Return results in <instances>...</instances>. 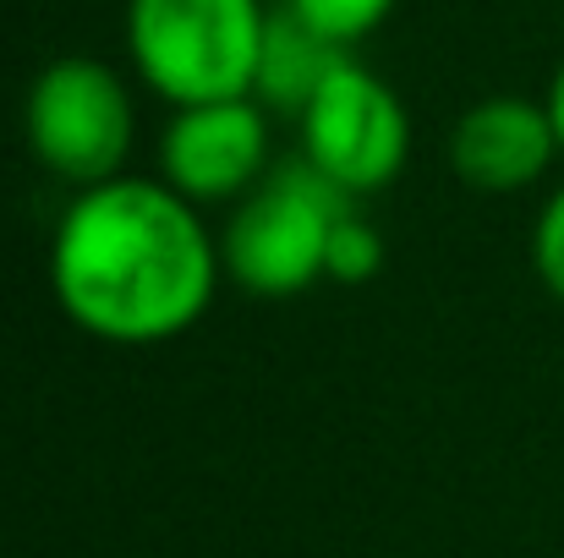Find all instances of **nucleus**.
<instances>
[{
	"label": "nucleus",
	"instance_id": "obj_12",
	"mask_svg": "<svg viewBox=\"0 0 564 558\" xmlns=\"http://www.w3.org/2000/svg\"><path fill=\"white\" fill-rule=\"evenodd\" d=\"M543 105H549V116H554V132H560V154H564V61L554 66V77H549V94H543Z\"/></svg>",
	"mask_w": 564,
	"mask_h": 558
},
{
	"label": "nucleus",
	"instance_id": "obj_11",
	"mask_svg": "<svg viewBox=\"0 0 564 558\" xmlns=\"http://www.w3.org/2000/svg\"><path fill=\"white\" fill-rule=\"evenodd\" d=\"M532 274L543 280V291L564 302V186L538 208L532 225Z\"/></svg>",
	"mask_w": 564,
	"mask_h": 558
},
{
	"label": "nucleus",
	"instance_id": "obj_5",
	"mask_svg": "<svg viewBox=\"0 0 564 558\" xmlns=\"http://www.w3.org/2000/svg\"><path fill=\"white\" fill-rule=\"evenodd\" d=\"M296 138H302L296 160H307L324 182H335L351 203L394 186L400 171H405V160H411L405 99L378 72H368L357 55H346L318 83V94L296 116Z\"/></svg>",
	"mask_w": 564,
	"mask_h": 558
},
{
	"label": "nucleus",
	"instance_id": "obj_8",
	"mask_svg": "<svg viewBox=\"0 0 564 558\" xmlns=\"http://www.w3.org/2000/svg\"><path fill=\"white\" fill-rule=\"evenodd\" d=\"M351 50L318 39L302 17H291L285 6L269 11V28H263V50H258V77H252V99L269 110V116H302L307 99L318 94V83L346 61Z\"/></svg>",
	"mask_w": 564,
	"mask_h": 558
},
{
	"label": "nucleus",
	"instance_id": "obj_1",
	"mask_svg": "<svg viewBox=\"0 0 564 558\" xmlns=\"http://www.w3.org/2000/svg\"><path fill=\"white\" fill-rule=\"evenodd\" d=\"M219 236L160 176L83 186L50 236L55 307L105 346H165L219 291Z\"/></svg>",
	"mask_w": 564,
	"mask_h": 558
},
{
	"label": "nucleus",
	"instance_id": "obj_9",
	"mask_svg": "<svg viewBox=\"0 0 564 558\" xmlns=\"http://www.w3.org/2000/svg\"><path fill=\"white\" fill-rule=\"evenodd\" d=\"M394 6H400V0H285L291 17H302L318 39H329V44H340V50H351V44H362L368 33H378V28L394 17Z\"/></svg>",
	"mask_w": 564,
	"mask_h": 558
},
{
	"label": "nucleus",
	"instance_id": "obj_3",
	"mask_svg": "<svg viewBox=\"0 0 564 558\" xmlns=\"http://www.w3.org/2000/svg\"><path fill=\"white\" fill-rule=\"evenodd\" d=\"M346 208L351 197L340 186L324 182L307 160H285L230 208L219 230V263L247 296H302L324 280L329 230Z\"/></svg>",
	"mask_w": 564,
	"mask_h": 558
},
{
	"label": "nucleus",
	"instance_id": "obj_10",
	"mask_svg": "<svg viewBox=\"0 0 564 558\" xmlns=\"http://www.w3.org/2000/svg\"><path fill=\"white\" fill-rule=\"evenodd\" d=\"M383 236H378L373 219H362L357 214V203L335 219V230H329V258H324V280H335V285H368L378 269H383Z\"/></svg>",
	"mask_w": 564,
	"mask_h": 558
},
{
	"label": "nucleus",
	"instance_id": "obj_7",
	"mask_svg": "<svg viewBox=\"0 0 564 558\" xmlns=\"http://www.w3.org/2000/svg\"><path fill=\"white\" fill-rule=\"evenodd\" d=\"M554 160H564L554 116L543 99L527 94L477 99L449 132V171L471 192H527L554 171Z\"/></svg>",
	"mask_w": 564,
	"mask_h": 558
},
{
	"label": "nucleus",
	"instance_id": "obj_2",
	"mask_svg": "<svg viewBox=\"0 0 564 558\" xmlns=\"http://www.w3.org/2000/svg\"><path fill=\"white\" fill-rule=\"evenodd\" d=\"M263 0H127V55L171 110L247 99L258 77Z\"/></svg>",
	"mask_w": 564,
	"mask_h": 558
},
{
	"label": "nucleus",
	"instance_id": "obj_4",
	"mask_svg": "<svg viewBox=\"0 0 564 558\" xmlns=\"http://www.w3.org/2000/svg\"><path fill=\"white\" fill-rule=\"evenodd\" d=\"M22 132L44 176L83 192L127 176L138 143V105L116 66L94 55H61L33 77L22 105Z\"/></svg>",
	"mask_w": 564,
	"mask_h": 558
},
{
	"label": "nucleus",
	"instance_id": "obj_6",
	"mask_svg": "<svg viewBox=\"0 0 564 558\" xmlns=\"http://www.w3.org/2000/svg\"><path fill=\"white\" fill-rule=\"evenodd\" d=\"M269 149H274L269 110L252 94L182 105V110H171V121L160 132V182L176 186L192 208H208V203L236 208L274 171Z\"/></svg>",
	"mask_w": 564,
	"mask_h": 558
}]
</instances>
